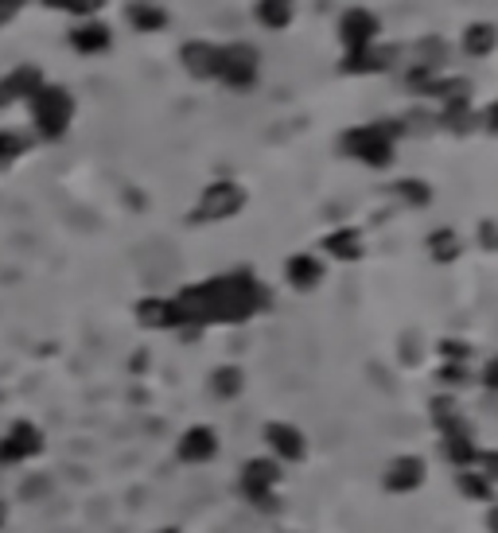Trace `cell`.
Returning a JSON list of instances; mask_svg holds the SVG:
<instances>
[{
  "mask_svg": "<svg viewBox=\"0 0 498 533\" xmlns=\"http://www.w3.org/2000/svg\"><path fill=\"white\" fill-rule=\"evenodd\" d=\"M257 308H265V288L249 273H230L207 285L183 288L176 296L179 327L183 323H238L249 320Z\"/></svg>",
  "mask_w": 498,
  "mask_h": 533,
  "instance_id": "cell-1",
  "label": "cell"
},
{
  "mask_svg": "<svg viewBox=\"0 0 498 533\" xmlns=\"http://www.w3.org/2000/svg\"><path fill=\"white\" fill-rule=\"evenodd\" d=\"M74 117V98L63 86H39L32 94V121H36V133L43 141H59L67 129H71Z\"/></svg>",
  "mask_w": 498,
  "mask_h": 533,
  "instance_id": "cell-2",
  "label": "cell"
},
{
  "mask_svg": "<svg viewBox=\"0 0 498 533\" xmlns=\"http://www.w3.org/2000/svg\"><path fill=\"white\" fill-rule=\"evenodd\" d=\"M397 129L401 125H362V129H351L339 141V148L347 156L362 160V164H370V168H386L393 160V137H397Z\"/></svg>",
  "mask_w": 498,
  "mask_h": 533,
  "instance_id": "cell-3",
  "label": "cell"
},
{
  "mask_svg": "<svg viewBox=\"0 0 498 533\" xmlns=\"http://www.w3.org/2000/svg\"><path fill=\"white\" fill-rule=\"evenodd\" d=\"M246 207V191L238 187V183H230V179H222V183H214L203 191V199H199V207L191 211V222H218V218H230V214H238Z\"/></svg>",
  "mask_w": 498,
  "mask_h": 533,
  "instance_id": "cell-4",
  "label": "cell"
},
{
  "mask_svg": "<svg viewBox=\"0 0 498 533\" xmlns=\"http://www.w3.org/2000/svg\"><path fill=\"white\" fill-rule=\"evenodd\" d=\"M277 483H281V463L277 460H249L242 467V495L257 502L261 510H269Z\"/></svg>",
  "mask_w": 498,
  "mask_h": 533,
  "instance_id": "cell-5",
  "label": "cell"
},
{
  "mask_svg": "<svg viewBox=\"0 0 498 533\" xmlns=\"http://www.w3.org/2000/svg\"><path fill=\"white\" fill-rule=\"evenodd\" d=\"M218 78L234 90H249L257 82V51L246 43H234V47H222V59H218Z\"/></svg>",
  "mask_w": 498,
  "mask_h": 533,
  "instance_id": "cell-6",
  "label": "cell"
},
{
  "mask_svg": "<svg viewBox=\"0 0 498 533\" xmlns=\"http://www.w3.org/2000/svg\"><path fill=\"white\" fill-rule=\"evenodd\" d=\"M39 452H43V432L36 425H28V421H16V425L0 436V467L32 460Z\"/></svg>",
  "mask_w": 498,
  "mask_h": 533,
  "instance_id": "cell-7",
  "label": "cell"
},
{
  "mask_svg": "<svg viewBox=\"0 0 498 533\" xmlns=\"http://www.w3.org/2000/svg\"><path fill=\"white\" fill-rule=\"evenodd\" d=\"M265 444H269V452H273L281 463H300L304 456H308L304 432H300L296 425H281V421H273V425L265 428Z\"/></svg>",
  "mask_w": 498,
  "mask_h": 533,
  "instance_id": "cell-8",
  "label": "cell"
},
{
  "mask_svg": "<svg viewBox=\"0 0 498 533\" xmlns=\"http://www.w3.org/2000/svg\"><path fill=\"white\" fill-rule=\"evenodd\" d=\"M39 86H43L39 67H16V71H8L0 78V109L16 106V102H32V94H36Z\"/></svg>",
  "mask_w": 498,
  "mask_h": 533,
  "instance_id": "cell-9",
  "label": "cell"
},
{
  "mask_svg": "<svg viewBox=\"0 0 498 533\" xmlns=\"http://www.w3.org/2000/svg\"><path fill=\"white\" fill-rule=\"evenodd\" d=\"M428 467L421 456H397V460L386 467V491L393 495H409V491H417L421 483H425Z\"/></svg>",
  "mask_w": 498,
  "mask_h": 533,
  "instance_id": "cell-10",
  "label": "cell"
},
{
  "mask_svg": "<svg viewBox=\"0 0 498 533\" xmlns=\"http://www.w3.org/2000/svg\"><path fill=\"white\" fill-rule=\"evenodd\" d=\"M179 460L183 463H211L218 456V432L207 425H195L187 428L183 436H179Z\"/></svg>",
  "mask_w": 498,
  "mask_h": 533,
  "instance_id": "cell-11",
  "label": "cell"
},
{
  "mask_svg": "<svg viewBox=\"0 0 498 533\" xmlns=\"http://www.w3.org/2000/svg\"><path fill=\"white\" fill-rule=\"evenodd\" d=\"M339 36L347 43V51H362V47H370L374 36H378V20H374L366 8H351V12L339 20Z\"/></svg>",
  "mask_w": 498,
  "mask_h": 533,
  "instance_id": "cell-12",
  "label": "cell"
},
{
  "mask_svg": "<svg viewBox=\"0 0 498 533\" xmlns=\"http://www.w3.org/2000/svg\"><path fill=\"white\" fill-rule=\"evenodd\" d=\"M218 59H222V47L214 43H183V67L195 74V78H218Z\"/></svg>",
  "mask_w": 498,
  "mask_h": 533,
  "instance_id": "cell-13",
  "label": "cell"
},
{
  "mask_svg": "<svg viewBox=\"0 0 498 533\" xmlns=\"http://www.w3.org/2000/svg\"><path fill=\"white\" fill-rule=\"evenodd\" d=\"M288 285L300 288V292H312V288L323 281V265L312 257V253H296L292 261H288Z\"/></svg>",
  "mask_w": 498,
  "mask_h": 533,
  "instance_id": "cell-14",
  "label": "cell"
},
{
  "mask_svg": "<svg viewBox=\"0 0 498 533\" xmlns=\"http://www.w3.org/2000/svg\"><path fill=\"white\" fill-rule=\"evenodd\" d=\"M393 51L397 47H362V51H347V59H343V71H351V74H358V71H386L393 63Z\"/></svg>",
  "mask_w": 498,
  "mask_h": 533,
  "instance_id": "cell-15",
  "label": "cell"
},
{
  "mask_svg": "<svg viewBox=\"0 0 498 533\" xmlns=\"http://www.w3.org/2000/svg\"><path fill=\"white\" fill-rule=\"evenodd\" d=\"M109 28L106 24H98V20H86V24H78L71 32V47L74 51H82V55H98V51H109Z\"/></svg>",
  "mask_w": 498,
  "mask_h": 533,
  "instance_id": "cell-16",
  "label": "cell"
},
{
  "mask_svg": "<svg viewBox=\"0 0 498 533\" xmlns=\"http://www.w3.org/2000/svg\"><path fill=\"white\" fill-rule=\"evenodd\" d=\"M137 320L144 327H179L176 300H141L137 304Z\"/></svg>",
  "mask_w": 498,
  "mask_h": 533,
  "instance_id": "cell-17",
  "label": "cell"
},
{
  "mask_svg": "<svg viewBox=\"0 0 498 533\" xmlns=\"http://www.w3.org/2000/svg\"><path fill=\"white\" fill-rule=\"evenodd\" d=\"M495 47H498V28L495 24H487V20H479V24H471V28L463 32V51L475 55V59L491 55Z\"/></svg>",
  "mask_w": 498,
  "mask_h": 533,
  "instance_id": "cell-18",
  "label": "cell"
},
{
  "mask_svg": "<svg viewBox=\"0 0 498 533\" xmlns=\"http://www.w3.org/2000/svg\"><path fill=\"white\" fill-rule=\"evenodd\" d=\"M129 20H133V28H137V32H160V28L168 24V12H164V8H156V4L137 0V4H129Z\"/></svg>",
  "mask_w": 498,
  "mask_h": 533,
  "instance_id": "cell-19",
  "label": "cell"
},
{
  "mask_svg": "<svg viewBox=\"0 0 498 533\" xmlns=\"http://www.w3.org/2000/svg\"><path fill=\"white\" fill-rule=\"evenodd\" d=\"M257 20L265 28H285L288 20H292V0H261L257 4Z\"/></svg>",
  "mask_w": 498,
  "mask_h": 533,
  "instance_id": "cell-20",
  "label": "cell"
},
{
  "mask_svg": "<svg viewBox=\"0 0 498 533\" xmlns=\"http://www.w3.org/2000/svg\"><path fill=\"white\" fill-rule=\"evenodd\" d=\"M327 249H331L335 257H343V261H358V257H362L358 230H335V234L327 238Z\"/></svg>",
  "mask_w": 498,
  "mask_h": 533,
  "instance_id": "cell-21",
  "label": "cell"
},
{
  "mask_svg": "<svg viewBox=\"0 0 498 533\" xmlns=\"http://www.w3.org/2000/svg\"><path fill=\"white\" fill-rule=\"evenodd\" d=\"M24 152H28V137H24V133H16V129H0V168L16 164Z\"/></svg>",
  "mask_w": 498,
  "mask_h": 533,
  "instance_id": "cell-22",
  "label": "cell"
},
{
  "mask_svg": "<svg viewBox=\"0 0 498 533\" xmlns=\"http://www.w3.org/2000/svg\"><path fill=\"white\" fill-rule=\"evenodd\" d=\"M428 249H432L436 261H456L460 257V238H456V230H436L428 238Z\"/></svg>",
  "mask_w": 498,
  "mask_h": 533,
  "instance_id": "cell-23",
  "label": "cell"
},
{
  "mask_svg": "<svg viewBox=\"0 0 498 533\" xmlns=\"http://www.w3.org/2000/svg\"><path fill=\"white\" fill-rule=\"evenodd\" d=\"M456 483H460V495H467V498H491V479H487L483 471H471V467H463Z\"/></svg>",
  "mask_w": 498,
  "mask_h": 533,
  "instance_id": "cell-24",
  "label": "cell"
},
{
  "mask_svg": "<svg viewBox=\"0 0 498 533\" xmlns=\"http://www.w3.org/2000/svg\"><path fill=\"white\" fill-rule=\"evenodd\" d=\"M409 207H428L432 203V187L428 183H421V179H401L397 187H393Z\"/></svg>",
  "mask_w": 498,
  "mask_h": 533,
  "instance_id": "cell-25",
  "label": "cell"
},
{
  "mask_svg": "<svg viewBox=\"0 0 498 533\" xmlns=\"http://www.w3.org/2000/svg\"><path fill=\"white\" fill-rule=\"evenodd\" d=\"M211 382L218 397H238L242 393V370L238 366H222V370H214Z\"/></svg>",
  "mask_w": 498,
  "mask_h": 533,
  "instance_id": "cell-26",
  "label": "cell"
},
{
  "mask_svg": "<svg viewBox=\"0 0 498 533\" xmlns=\"http://www.w3.org/2000/svg\"><path fill=\"white\" fill-rule=\"evenodd\" d=\"M417 51H421V63H425V71H436L448 55H444V39H421L417 43Z\"/></svg>",
  "mask_w": 498,
  "mask_h": 533,
  "instance_id": "cell-27",
  "label": "cell"
},
{
  "mask_svg": "<svg viewBox=\"0 0 498 533\" xmlns=\"http://www.w3.org/2000/svg\"><path fill=\"white\" fill-rule=\"evenodd\" d=\"M440 378H444V386H463L471 374H467V366H463V362H452V366H444V370H440Z\"/></svg>",
  "mask_w": 498,
  "mask_h": 533,
  "instance_id": "cell-28",
  "label": "cell"
},
{
  "mask_svg": "<svg viewBox=\"0 0 498 533\" xmlns=\"http://www.w3.org/2000/svg\"><path fill=\"white\" fill-rule=\"evenodd\" d=\"M24 4H28V0H0V28H4L8 20H16Z\"/></svg>",
  "mask_w": 498,
  "mask_h": 533,
  "instance_id": "cell-29",
  "label": "cell"
},
{
  "mask_svg": "<svg viewBox=\"0 0 498 533\" xmlns=\"http://www.w3.org/2000/svg\"><path fill=\"white\" fill-rule=\"evenodd\" d=\"M479 463H483V475L498 483V452H479Z\"/></svg>",
  "mask_w": 498,
  "mask_h": 533,
  "instance_id": "cell-30",
  "label": "cell"
},
{
  "mask_svg": "<svg viewBox=\"0 0 498 533\" xmlns=\"http://www.w3.org/2000/svg\"><path fill=\"white\" fill-rule=\"evenodd\" d=\"M102 4H106V0H71V12L74 16H94Z\"/></svg>",
  "mask_w": 498,
  "mask_h": 533,
  "instance_id": "cell-31",
  "label": "cell"
},
{
  "mask_svg": "<svg viewBox=\"0 0 498 533\" xmlns=\"http://www.w3.org/2000/svg\"><path fill=\"white\" fill-rule=\"evenodd\" d=\"M479 238H483V246L487 249H498V226L495 222H483V226H479Z\"/></svg>",
  "mask_w": 498,
  "mask_h": 533,
  "instance_id": "cell-32",
  "label": "cell"
},
{
  "mask_svg": "<svg viewBox=\"0 0 498 533\" xmlns=\"http://www.w3.org/2000/svg\"><path fill=\"white\" fill-rule=\"evenodd\" d=\"M483 386H487V390H498V358L487 362V370H483Z\"/></svg>",
  "mask_w": 498,
  "mask_h": 533,
  "instance_id": "cell-33",
  "label": "cell"
},
{
  "mask_svg": "<svg viewBox=\"0 0 498 533\" xmlns=\"http://www.w3.org/2000/svg\"><path fill=\"white\" fill-rule=\"evenodd\" d=\"M483 125L491 129V133H498V102L491 109H487V117H483Z\"/></svg>",
  "mask_w": 498,
  "mask_h": 533,
  "instance_id": "cell-34",
  "label": "cell"
},
{
  "mask_svg": "<svg viewBox=\"0 0 498 533\" xmlns=\"http://www.w3.org/2000/svg\"><path fill=\"white\" fill-rule=\"evenodd\" d=\"M39 4H47V8H59V12H71V0H39Z\"/></svg>",
  "mask_w": 498,
  "mask_h": 533,
  "instance_id": "cell-35",
  "label": "cell"
},
{
  "mask_svg": "<svg viewBox=\"0 0 498 533\" xmlns=\"http://www.w3.org/2000/svg\"><path fill=\"white\" fill-rule=\"evenodd\" d=\"M487 526H491V533H498V506L491 510V514H487Z\"/></svg>",
  "mask_w": 498,
  "mask_h": 533,
  "instance_id": "cell-36",
  "label": "cell"
},
{
  "mask_svg": "<svg viewBox=\"0 0 498 533\" xmlns=\"http://www.w3.org/2000/svg\"><path fill=\"white\" fill-rule=\"evenodd\" d=\"M4 518H8V506H4V502H0V526H4Z\"/></svg>",
  "mask_w": 498,
  "mask_h": 533,
  "instance_id": "cell-37",
  "label": "cell"
},
{
  "mask_svg": "<svg viewBox=\"0 0 498 533\" xmlns=\"http://www.w3.org/2000/svg\"><path fill=\"white\" fill-rule=\"evenodd\" d=\"M160 533H179V530H160Z\"/></svg>",
  "mask_w": 498,
  "mask_h": 533,
  "instance_id": "cell-38",
  "label": "cell"
}]
</instances>
